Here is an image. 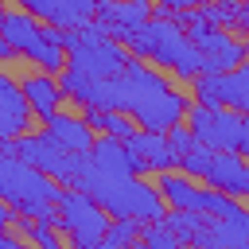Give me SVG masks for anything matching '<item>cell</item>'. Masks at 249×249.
Instances as JSON below:
<instances>
[{
	"instance_id": "cell-9",
	"label": "cell",
	"mask_w": 249,
	"mask_h": 249,
	"mask_svg": "<svg viewBox=\"0 0 249 249\" xmlns=\"http://www.w3.org/2000/svg\"><path fill=\"white\" fill-rule=\"evenodd\" d=\"M12 144H16V156H19V160L35 163L39 171H47V175L58 179V183H74V179L82 175L86 160H89V156H78V152L62 148L51 132H23V136H16Z\"/></svg>"
},
{
	"instance_id": "cell-12",
	"label": "cell",
	"mask_w": 249,
	"mask_h": 249,
	"mask_svg": "<svg viewBox=\"0 0 249 249\" xmlns=\"http://www.w3.org/2000/svg\"><path fill=\"white\" fill-rule=\"evenodd\" d=\"M202 183L218 187V191H226V195H233V198L245 202L249 198V160L241 152H233V148H214L210 163L202 171Z\"/></svg>"
},
{
	"instance_id": "cell-3",
	"label": "cell",
	"mask_w": 249,
	"mask_h": 249,
	"mask_svg": "<svg viewBox=\"0 0 249 249\" xmlns=\"http://www.w3.org/2000/svg\"><path fill=\"white\" fill-rule=\"evenodd\" d=\"M128 47H132L136 58L156 62V66H167V70H175V74L187 78V82H195V78L202 74V54H198L191 31L175 19V12H163V8H160V12L128 39Z\"/></svg>"
},
{
	"instance_id": "cell-11",
	"label": "cell",
	"mask_w": 249,
	"mask_h": 249,
	"mask_svg": "<svg viewBox=\"0 0 249 249\" xmlns=\"http://www.w3.org/2000/svg\"><path fill=\"white\" fill-rule=\"evenodd\" d=\"M152 16H156V12H152V0H101L93 23H97L105 35L128 43V39H132Z\"/></svg>"
},
{
	"instance_id": "cell-6",
	"label": "cell",
	"mask_w": 249,
	"mask_h": 249,
	"mask_svg": "<svg viewBox=\"0 0 249 249\" xmlns=\"http://www.w3.org/2000/svg\"><path fill=\"white\" fill-rule=\"evenodd\" d=\"M128 54L121 39L105 35L97 23H86L78 31H66V66L89 78H117L124 70Z\"/></svg>"
},
{
	"instance_id": "cell-26",
	"label": "cell",
	"mask_w": 249,
	"mask_h": 249,
	"mask_svg": "<svg viewBox=\"0 0 249 249\" xmlns=\"http://www.w3.org/2000/svg\"><path fill=\"white\" fill-rule=\"evenodd\" d=\"M23 237H31V241H39L47 249L62 245V237L54 233V218H23Z\"/></svg>"
},
{
	"instance_id": "cell-4",
	"label": "cell",
	"mask_w": 249,
	"mask_h": 249,
	"mask_svg": "<svg viewBox=\"0 0 249 249\" xmlns=\"http://www.w3.org/2000/svg\"><path fill=\"white\" fill-rule=\"evenodd\" d=\"M58 191H62L58 179H51L47 171H39L19 156H8L0 163V198L19 218H54Z\"/></svg>"
},
{
	"instance_id": "cell-17",
	"label": "cell",
	"mask_w": 249,
	"mask_h": 249,
	"mask_svg": "<svg viewBox=\"0 0 249 249\" xmlns=\"http://www.w3.org/2000/svg\"><path fill=\"white\" fill-rule=\"evenodd\" d=\"M160 195H163V202L167 206H175V210H202V202H206V187H198L195 183V175H187V171H160Z\"/></svg>"
},
{
	"instance_id": "cell-21",
	"label": "cell",
	"mask_w": 249,
	"mask_h": 249,
	"mask_svg": "<svg viewBox=\"0 0 249 249\" xmlns=\"http://www.w3.org/2000/svg\"><path fill=\"white\" fill-rule=\"evenodd\" d=\"M86 121L93 124V132H109V136H121V140H128L140 128L124 109H93V105H86Z\"/></svg>"
},
{
	"instance_id": "cell-13",
	"label": "cell",
	"mask_w": 249,
	"mask_h": 249,
	"mask_svg": "<svg viewBox=\"0 0 249 249\" xmlns=\"http://www.w3.org/2000/svg\"><path fill=\"white\" fill-rule=\"evenodd\" d=\"M35 19L51 23V27H62V31H78L86 23L97 19V4L101 0H19Z\"/></svg>"
},
{
	"instance_id": "cell-18",
	"label": "cell",
	"mask_w": 249,
	"mask_h": 249,
	"mask_svg": "<svg viewBox=\"0 0 249 249\" xmlns=\"http://www.w3.org/2000/svg\"><path fill=\"white\" fill-rule=\"evenodd\" d=\"M47 132L62 144V148H70V152H78V156H89V148H93V124L86 121V117H70V113H51L47 121Z\"/></svg>"
},
{
	"instance_id": "cell-29",
	"label": "cell",
	"mask_w": 249,
	"mask_h": 249,
	"mask_svg": "<svg viewBox=\"0 0 249 249\" xmlns=\"http://www.w3.org/2000/svg\"><path fill=\"white\" fill-rule=\"evenodd\" d=\"M4 58H16V47H12V43L0 35V62H4Z\"/></svg>"
},
{
	"instance_id": "cell-27",
	"label": "cell",
	"mask_w": 249,
	"mask_h": 249,
	"mask_svg": "<svg viewBox=\"0 0 249 249\" xmlns=\"http://www.w3.org/2000/svg\"><path fill=\"white\" fill-rule=\"evenodd\" d=\"M140 237H144L152 249H175V245H179L175 230H171L163 218H152V222H144V226H140Z\"/></svg>"
},
{
	"instance_id": "cell-7",
	"label": "cell",
	"mask_w": 249,
	"mask_h": 249,
	"mask_svg": "<svg viewBox=\"0 0 249 249\" xmlns=\"http://www.w3.org/2000/svg\"><path fill=\"white\" fill-rule=\"evenodd\" d=\"M54 226L78 245V249H97L101 237H105V226H109V214L105 206L86 195L82 187H66L58 191V202H54Z\"/></svg>"
},
{
	"instance_id": "cell-22",
	"label": "cell",
	"mask_w": 249,
	"mask_h": 249,
	"mask_svg": "<svg viewBox=\"0 0 249 249\" xmlns=\"http://www.w3.org/2000/svg\"><path fill=\"white\" fill-rule=\"evenodd\" d=\"M222 105L249 113V62H237L233 70L222 74Z\"/></svg>"
},
{
	"instance_id": "cell-20",
	"label": "cell",
	"mask_w": 249,
	"mask_h": 249,
	"mask_svg": "<svg viewBox=\"0 0 249 249\" xmlns=\"http://www.w3.org/2000/svg\"><path fill=\"white\" fill-rule=\"evenodd\" d=\"M249 237V210L237 214V218H206L202 233L195 245H218V249H233V245H245Z\"/></svg>"
},
{
	"instance_id": "cell-30",
	"label": "cell",
	"mask_w": 249,
	"mask_h": 249,
	"mask_svg": "<svg viewBox=\"0 0 249 249\" xmlns=\"http://www.w3.org/2000/svg\"><path fill=\"white\" fill-rule=\"evenodd\" d=\"M237 152H241V156H249V128H245V136H241V144H237Z\"/></svg>"
},
{
	"instance_id": "cell-10",
	"label": "cell",
	"mask_w": 249,
	"mask_h": 249,
	"mask_svg": "<svg viewBox=\"0 0 249 249\" xmlns=\"http://www.w3.org/2000/svg\"><path fill=\"white\" fill-rule=\"evenodd\" d=\"M187 128L206 148H233L237 152L249 121H245V113H237L230 105H191L187 109Z\"/></svg>"
},
{
	"instance_id": "cell-5",
	"label": "cell",
	"mask_w": 249,
	"mask_h": 249,
	"mask_svg": "<svg viewBox=\"0 0 249 249\" xmlns=\"http://www.w3.org/2000/svg\"><path fill=\"white\" fill-rule=\"evenodd\" d=\"M0 35L16 47V54L39 62L43 70H51V74L62 70V51H66V31L62 27H51V23L35 19L27 8H19V12H4Z\"/></svg>"
},
{
	"instance_id": "cell-15",
	"label": "cell",
	"mask_w": 249,
	"mask_h": 249,
	"mask_svg": "<svg viewBox=\"0 0 249 249\" xmlns=\"http://www.w3.org/2000/svg\"><path fill=\"white\" fill-rule=\"evenodd\" d=\"M89 160H93L97 167L113 171V175H144V163L136 160V152L128 148V140H121V136H109V132L93 140V148H89Z\"/></svg>"
},
{
	"instance_id": "cell-19",
	"label": "cell",
	"mask_w": 249,
	"mask_h": 249,
	"mask_svg": "<svg viewBox=\"0 0 249 249\" xmlns=\"http://www.w3.org/2000/svg\"><path fill=\"white\" fill-rule=\"evenodd\" d=\"M23 93H27V105H31V113L39 117V121H47L51 113H58V105H62V86H58V78L51 74V70H39V74H27L23 82Z\"/></svg>"
},
{
	"instance_id": "cell-23",
	"label": "cell",
	"mask_w": 249,
	"mask_h": 249,
	"mask_svg": "<svg viewBox=\"0 0 249 249\" xmlns=\"http://www.w3.org/2000/svg\"><path fill=\"white\" fill-rule=\"evenodd\" d=\"M163 222L175 230L179 241H198V233H202V226H206V214H202V210H175V206H171V214L163 210Z\"/></svg>"
},
{
	"instance_id": "cell-1",
	"label": "cell",
	"mask_w": 249,
	"mask_h": 249,
	"mask_svg": "<svg viewBox=\"0 0 249 249\" xmlns=\"http://www.w3.org/2000/svg\"><path fill=\"white\" fill-rule=\"evenodd\" d=\"M117 86H121V109L140 128H152V132L175 128L187 117V109H191L187 97L175 93V86L160 70L144 66V58H132V54H128L124 70L117 74Z\"/></svg>"
},
{
	"instance_id": "cell-34",
	"label": "cell",
	"mask_w": 249,
	"mask_h": 249,
	"mask_svg": "<svg viewBox=\"0 0 249 249\" xmlns=\"http://www.w3.org/2000/svg\"><path fill=\"white\" fill-rule=\"evenodd\" d=\"M245 245H249V237H245Z\"/></svg>"
},
{
	"instance_id": "cell-8",
	"label": "cell",
	"mask_w": 249,
	"mask_h": 249,
	"mask_svg": "<svg viewBox=\"0 0 249 249\" xmlns=\"http://www.w3.org/2000/svg\"><path fill=\"white\" fill-rule=\"evenodd\" d=\"M175 19L191 31V39H195V47H198V54H202V70H214V74H226V70H233L237 62H245V43L241 39H233L230 31H222V23H206L198 12H175Z\"/></svg>"
},
{
	"instance_id": "cell-28",
	"label": "cell",
	"mask_w": 249,
	"mask_h": 249,
	"mask_svg": "<svg viewBox=\"0 0 249 249\" xmlns=\"http://www.w3.org/2000/svg\"><path fill=\"white\" fill-rule=\"evenodd\" d=\"M191 4H195V0H160V8H163V12H187Z\"/></svg>"
},
{
	"instance_id": "cell-25",
	"label": "cell",
	"mask_w": 249,
	"mask_h": 249,
	"mask_svg": "<svg viewBox=\"0 0 249 249\" xmlns=\"http://www.w3.org/2000/svg\"><path fill=\"white\" fill-rule=\"evenodd\" d=\"M210 152H214V148H206L202 140H195L187 152H179L175 167H179V171H187V175H195V179H202V171H206V163H210Z\"/></svg>"
},
{
	"instance_id": "cell-24",
	"label": "cell",
	"mask_w": 249,
	"mask_h": 249,
	"mask_svg": "<svg viewBox=\"0 0 249 249\" xmlns=\"http://www.w3.org/2000/svg\"><path fill=\"white\" fill-rule=\"evenodd\" d=\"M140 226H144V222H136V218H109L101 245H109V249L128 245V241H136V237H140Z\"/></svg>"
},
{
	"instance_id": "cell-32",
	"label": "cell",
	"mask_w": 249,
	"mask_h": 249,
	"mask_svg": "<svg viewBox=\"0 0 249 249\" xmlns=\"http://www.w3.org/2000/svg\"><path fill=\"white\" fill-rule=\"evenodd\" d=\"M245 51H249V39H245Z\"/></svg>"
},
{
	"instance_id": "cell-31",
	"label": "cell",
	"mask_w": 249,
	"mask_h": 249,
	"mask_svg": "<svg viewBox=\"0 0 249 249\" xmlns=\"http://www.w3.org/2000/svg\"><path fill=\"white\" fill-rule=\"evenodd\" d=\"M0 23H4V4H0Z\"/></svg>"
},
{
	"instance_id": "cell-16",
	"label": "cell",
	"mask_w": 249,
	"mask_h": 249,
	"mask_svg": "<svg viewBox=\"0 0 249 249\" xmlns=\"http://www.w3.org/2000/svg\"><path fill=\"white\" fill-rule=\"evenodd\" d=\"M128 148L136 152V160L144 163V171H171L175 167V148L167 140V132H152V128H136L128 136Z\"/></svg>"
},
{
	"instance_id": "cell-14",
	"label": "cell",
	"mask_w": 249,
	"mask_h": 249,
	"mask_svg": "<svg viewBox=\"0 0 249 249\" xmlns=\"http://www.w3.org/2000/svg\"><path fill=\"white\" fill-rule=\"evenodd\" d=\"M31 124V105L19 82H12L8 74H0V140H16L23 136Z\"/></svg>"
},
{
	"instance_id": "cell-2",
	"label": "cell",
	"mask_w": 249,
	"mask_h": 249,
	"mask_svg": "<svg viewBox=\"0 0 249 249\" xmlns=\"http://www.w3.org/2000/svg\"><path fill=\"white\" fill-rule=\"evenodd\" d=\"M74 187H82L86 195H93L109 218H136V222H152L163 218V195L160 187H152L144 175H113L105 167H97L93 160H86L82 175L74 179Z\"/></svg>"
},
{
	"instance_id": "cell-33",
	"label": "cell",
	"mask_w": 249,
	"mask_h": 249,
	"mask_svg": "<svg viewBox=\"0 0 249 249\" xmlns=\"http://www.w3.org/2000/svg\"><path fill=\"white\" fill-rule=\"evenodd\" d=\"M245 121H249V113H245Z\"/></svg>"
}]
</instances>
